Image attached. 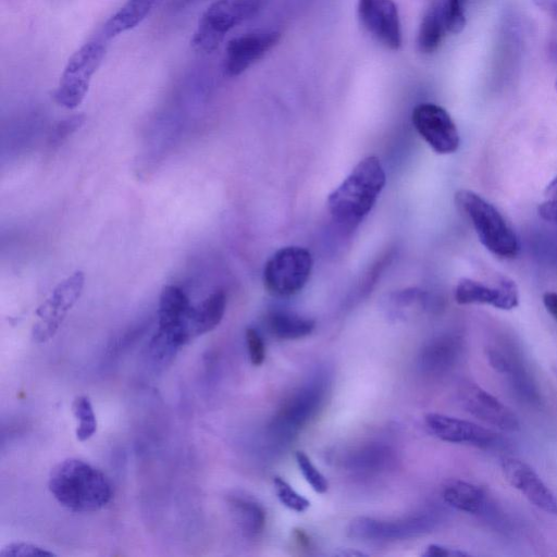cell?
<instances>
[{
  "label": "cell",
  "mask_w": 557,
  "mask_h": 557,
  "mask_svg": "<svg viewBox=\"0 0 557 557\" xmlns=\"http://www.w3.org/2000/svg\"><path fill=\"white\" fill-rule=\"evenodd\" d=\"M276 30L245 34L231 39L225 48L224 74L234 77L244 73L260 60L280 40Z\"/></svg>",
  "instance_id": "15"
},
{
  "label": "cell",
  "mask_w": 557,
  "mask_h": 557,
  "mask_svg": "<svg viewBox=\"0 0 557 557\" xmlns=\"http://www.w3.org/2000/svg\"><path fill=\"white\" fill-rule=\"evenodd\" d=\"M106 42L97 36L81 46L70 57L52 94L58 104L66 109H75L82 103L88 91L91 77L106 55Z\"/></svg>",
  "instance_id": "5"
},
{
  "label": "cell",
  "mask_w": 557,
  "mask_h": 557,
  "mask_svg": "<svg viewBox=\"0 0 557 557\" xmlns=\"http://www.w3.org/2000/svg\"><path fill=\"white\" fill-rule=\"evenodd\" d=\"M534 3L546 11L557 21V0H533Z\"/></svg>",
  "instance_id": "36"
},
{
  "label": "cell",
  "mask_w": 557,
  "mask_h": 557,
  "mask_svg": "<svg viewBox=\"0 0 557 557\" xmlns=\"http://www.w3.org/2000/svg\"><path fill=\"white\" fill-rule=\"evenodd\" d=\"M357 12L361 25L376 41L391 50L400 48L401 25L393 0H358Z\"/></svg>",
  "instance_id": "13"
},
{
  "label": "cell",
  "mask_w": 557,
  "mask_h": 557,
  "mask_svg": "<svg viewBox=\"0 0 557 557\" xmlns=\"http://www.w3.org/2000/svg\"><path fill=\"white\" fill-rule=\"evenodd\" d=\"M459 209L468 216L480 243L493 255L513 258L519 251V242L503 214L487 200L469 189L455 195Z\"/></svg>",
  "instance_id": "3"
},
{
  "label": "cell",
  "mask_w": 557,
  "mask_h": 557,
  "mask_svg": "<svg viewBox=\"0 0 557 557\" xmlns=\"http://www.w3.org/2000/svg\"><path fill=\"white\" fill-rule=\"evenodd\" d=\"M443 499L457 510L478 516L487 515V494L473 483L463 480L449 481L443 488Z\"/></svg>",
  "instance_id": "21"
},
{
  "label": "cell",
  "mask_w": 557,
  "mask_h": 557,
  "mask_svg": "<svg viewBox=\"0 0 557 557\" xmlns=\"http://www.w3.org/2000/svg\"><path fill=\"white\" fill-rule=\"evenodd\" d=\"M395 451L383 443H368L347 454L344 467L357 474H374L394 466Z\"/></svg>",
  "instance_id": "19"
},
{
  "label": "cell",
  "mask_w": 557,
  "mask_h": 557,
  "mask_svg": "<svg viewBox=\"0 0 557 557\" xmlns=\"http://www.w3.org/2000/svg\"><path fill=\"white\" fill-rule=\"evenodd\" d=\"M85 122V115L84 114H76L71 117H67L61 122L58 123L55 126L53 134H52V140L53 141H62L64 138H66L69 135L74 133L76 129H78Z\"/></svg>",
  "instance_id": "33"
},
{
  "label": "cell",
  "mask_w": 557,
  "mask_h": 557,
  "mask_svg": "<svg viewBox=\"0 0 557 557\" xmlns=\"http://www.w3.org/2000/svg\"><path fill=\"white\" fill-rule=\"evenodd\" d=\"M297 466L304 475L306 482L311 488L319 494H323L329 488V482L326 478L313 465L308 455L301 450L296 451L295 455Z\"/></svg>",
  "instance_id": "28"
},
{
  "label": "cell",
  "mask_w": 557,
  "mask_h": 557,
  "mask_svg": "<svg viewBox=\"0 0 557 557\" xmlns=\"http://www.w3.org/2000/svg\"><path fill=\"white\" fill-rule=\"evenodd\" d=\"M549 55L554 61H557V42L549 45Z\"/></svg>",
  "instance_id": "37"
},
{
  "label": "cell",
  "mask_w": 557,
  "mask_h": 557,
  "mask_svg": "<svg viewBox=\"0 0 557 557\" xmlns=\"http://www.w3.org/2000/svg\"><path fill=\"white\" fill-rule=\"evenodd\" d=\"M267 325L269 332L276 338L298 339L311 334L315 323L294 312L274 310L268 314Z\"/></svg>",
  "instance_id": "25"
},
{
  "label": "cell",
  "mask_w": 557,
  "mask_h": 557,
  "mask_svg": "<svg viewBox=\"0 0 557 557\" xmlns=\"http://www.w3.org/2000/svg\"><path fill=\"white\" fill-rule=\"evenodd\" d=\"M537 213L543 220L557 224V176L546 186Z\"/></svg>",
  "instance_id": "31"
},
{
  "label": "cell",
  "mask_w": 557,
  "mask_h": 557,
  "mask_svg": "<svg viewBox=\"0 0 557 557\" xmlns=\"http://www.w3.org/2000/svg\"><path fill=\"white\" fill-rule=\"evenodd\" d=\"M423 557H466L469 553L442 544H430L422 553Z\"/></svg>",
  "instance_id": "34"
},
{
  "label": "cell",
  "mask_w": 557,
  "mask_h": 557,
  "mask_svg": "<svg viewBox=\"0 0 557 557\" xmlns=\"http://www.w3.org/2000/svg\"><path fill=\"white\" fill-rule=\"evenodd\" d=\"M324 374L317 373L282 404L269 425L273 437L280 442L290 441L315 416L325 397L327 377Z\"/></svg>",
  "instance_id": "6"
},
{
  "label": "cell",
  "mask_w": 557,
  "mask_h": 557,
  "mask_svg": "<svg viewBox=\"0 0 557 557\" xmlns=\"http://www.w3.org/2000/svg\"><path fill=\"white\" fill-rule=\"evenodd\" d=\"M262 0H216L202 13L191 37L193 49L201 54L218 49L225 35L256 14Z\"/></svg>",
  "instance_id": "4"
},
{
  "label": "cell",
  "mask_w": 557,
  "mask_h": 557,
  "mask_svg": "<svg viewBox=\"0 0 557 557\" xmlns=\"http://www.w3.org/2000/svg\"><path fill=\"white\" fill-rule=\"evenodd\" d=\"M72 412L77 420L76 438L89 440L97 431V419L90 399L85 395L76 396L72 403Z\"/></svg>",
  "instance_id": "26"
},
{
  "label": "cell",
  "mask_w": 557,
  "mask_h": 557,
  "mask_svg": "<svg viewBox=\"0 0 557 557\" xmlns=\"http://www.w3.org/2000/svg\"><path fill=\"white\" fill-rule=\"evenodd\" d=\"M490 366L507 377L516 395L530 405H540L542 397L539 386L529 371L524 359L515 344L494 343L485 349Z\"/></svg>",
  "instance_id": "10"
},
{
  "label": "cell",
  "mask_w": 557,
  "mask_h": 557,
  "mask_svg": "<svg viewBox=\"0 0 557 557\" xmlns=\"http://www.w3.org/2000/svg\"><path fill=\"white\" fill-rule=\"evenodd\" d=\"M55 556L53 552L48 550L39 545L14 542L2 547L0 557H51Z\"/></svg>",
  "instance_id": "30"
},
{
  "label": "cell",
  "mask_w": 557,
  "mask_h": 557,
  "mask_svg": "<svg viewBox=\"0 0 557 557\" xmlns=\"http://www.w3.org/2000/svg\"><path fill=\"white\" fill-rule=\"evenodd\" d=\"M157 0H126L102 25L98 35L104 41L124 34L139 25L150 13Z\"/></svg>",
  "instance_id": "22"
},
{
  "label": "cell",
  "mask_w": 557,
  "mask_h": 557,
  "mask_svg": "<svg viewBox=\"0 0 557 557\" xmlns=\"http://www.w3.org/2000/svg\"><path fill=\"white\" fill-rule=\"evenodd\" d=\"M556 89H557V82H556Z\"/></svg>",
  "instance_id": "38"
},
{
  "label": "cell",
  "mask_w": 557,
  "mask_h": 557,
  "mask_svg": "<svg viewBox=\"0 0 557 557\" xmlns=\"http://www.w3.org/2000/svg\"><path fill=\"white\" fill-rule=\"evenodd\" d=\"M438 522V512L433 510L392 520L357 517L349 522L347 534L367 542L403 541L430 533Z\"/></svg>",
  "instance_id": "7"
},
{
  "label": "cell",
  "mask_w": 557,
  "mask_h": 557,
  "mask_svg": "<svg viewBox=\"0 0 557 557\" xmlns=\"http://www.w3.org/2000/svg\"><path fill=\"white\" fill-rule=\"evenodd\" d=\"M424 421L431 433L444 442L480 448H490L499 442L497 433L468 420L432 412Z\"/></svg>",
  "instance_id": "14"
},
{
  "label": "cell",
  "mask_w": 557,
  "mask_h": 557,
  "mask_svg": "<svg viewBox=\"0 0 557 557\" xmlns=\"http://www.w3.org/2000/svg\"><path fill=\"white\" fill-rule=\"evenodd\" d=\"M276 497L285 507L296 512H304L310 507V502L296 492L284 479H273Z\"/></svg>",
  "instance_id": "27"
},
{
  "label": "cell",
  "mask_w": 557,
  "mask_h": 557,
  "mask_svg": "<svg viewBox=\"0 0 557 557\" xmlns=\"http://www.w3.org/2000/svg\"><path fill=\"white\" fill-rule=\"evenodd\" d=\"M385 172L380 160H361L327 198L334 222L345 231L355 230L371 211L385 185Z\"/></svg>",
  "instance_id": "2"
},
{
  "label": "cell",
  "mask_w": 557,
  "mask_h": 557,
  "mask_svg": "<svg viewBox=\"0 0 557 557\" xmlns=\"http://www.w3.org/2000/svg\"><path fill=\"white\" fill-rule=\"evenodd\" d=\"M458 397L465 410L484 423L508 432L520 429L516 413L476 383L462 382L458 388Z\"/></svg>",
  "instance_id": "12"
},
{
  "label": "cell",
  "mask_w": 557,
  "mask_h": 557,
  "mask_svg": "<svg viewBox=\"0 0 557 557\" xmlns=\"http://www.w3.org/2000/svg\"><path fill=\"white\" fill-rule=\"evenodd\" d=\"M465 339L456 333H445L430 339L421 348L417 364L421 373L438 376L450 372L461 360Z\"/></svg>",
  "instance_id": "18"
},
{
  "label": "cell",
  "mask_w": 557,
  "mask_h": 557,
  "mask_svg": "<svg viewBox=\"0 0 557 557\" xmlns=\"http://www.w3.org/2000/svg\"><path fill=\"white\" fill-rule=\"evenodd\" d=\"M508 483L521 492L539 509L557 516V496L524 461L505 457L500 462Z\"/></svg>",
  "instance_id": "17"
},
{
  "label": "cell",
  "mask_w": 557,
  "mask_h": 557,
  "mask_svg": "<svg viewBox=\"0 0 557 557\" xmlns=\"http://www.w3.org/2000/svg\"><path fill=\"white\" fill-rule=\"evenodd\" d=\"M447 32L444 8L436 1H431L424 12L417 36V46L422 53L434 52Z\"/></svg>",
  "instance_id": "23"
},
{
  "label": "cell",
  "mask_w": 557,
  "mask_h": 557,
  "mask_svg": "<svg viewBox=\"0 0 557 557\" xmlns=\"http://www.w3.org/2000/svg\"><path fill=\"white\" fill-rule=\"evenodd\" d=\"M227 504L245 537L255 539L263 532L267 515L257 499L245 493L235 492L227 496Z\"/></svg>",
  "instance_id": "20"
},
{
  "label": "cell",
  "mask_w": 557,
  "mask_h": 557,
  "mask_svg": "<svg viewBox=\"0 0 557 557\" xmlns=\"http://www.w3.org/2000/svg\"><path fill=\"white\" fill-rule=\"evenodd\" d=\"M225 308L226 295L222 290L212 293L201 304L193 307L190 323L194 337L215 329L223 319Z\"/></svg>",
  "instance_id": "24"
},
{
  "label": "cell",
  "mask_w": 557,
  "mask_h": 557,
  "mask_svg": "<svg viewBox=\"0 0 557 557\" xmlns=\"http://www.w3.org/2000/svg\"><path fill=\"white\" fill-rule=\"evenodd\" d=\"M412 124L420 136L437 153L455 152L459 133L449 113L434 103H420L412 111Z\"/></svg>",
  "instance_id": "11"
},
{
  "label": "cell",
  "mask_w": 557,
  "mask_h": 557,
  "mask_svg": "<svg viewBox=\"0 0 557 557\" xmlns=\"http://www.w3.org/2000/svg\"><path fill=\"white\" fill-rule=\"evenodd\" d=\"M84 285V272L75 271L53 288L36 310L38 321L32 330L34 342L45 343L54 336L67 312L79 299Z\"/></svg>",
  "instance_id": "9"
},
{
  "label": "cell",
  "mask_w": 557,
  "mask_h": 557,
  "mask_svg": "<svg viewBox=\"0 0 557 557\" xmlns=\"http://www.w3.org/2000/svg\"><path fill=\"white\" fill-rule=\"evenodd\" d=\"M455 300L459 305H490L511 310L519 304V292L516 283L506 276H499L494 286L463 277L456 285Z\"/></svg>",
  "instance_id": "16"
},
{
  "label": "cell",
  "mask_w": 557,
  "mask_h": 557,
  "mask_svg": "<svg viewBox=\"0 0 557 557\" xmlns=\"http://www.w3.org/2000/svg\"><path fill=\"white\" fill-rule=\"evenodd\" d=\"M543 304L548 313L557 321V293H545L543 295Z\"/></svg>",
  "instance_id": "35"
},
{
  "label": "cell",
  "mask_w": 557,
  "mask_h": 557,
  "mask_svg": "<svg viewBox=\"0 0 557 557\" xmlns=\"http://www.w3.org/2000/svg\"><path fill=\"white\" fill-rule=\"evenodd\" d=\"M312 264L311 253L306 248L299 246L281 248L264 265V288L276 297L296 295L306 285Z\"/></svg>",
  "instance_id": "8"
},
{
  "label": "cell",
  "mask_w": 557,
  "mask_h": 557,
  "mask_svg": "<svg viewBox=\"0 0 557 557\" xmlns=\"http://www.w3.org/2000/svg\"><path fill=\"white\" fill-rule=\"evenodd\" d=\"M48 486L55 500L73 512H94L112 499V484L108 476L92 465L67 458L50 472Z\"/></svg>",
  "instance_id": "1"
},
{
  "label": "cell",
  "mask_w": 557,
  "mask_h": 557,
  "mask_svg": "<svg viewBox=\"0 0 557 557\" xmlns=\"http://www.w3.org/2000/svg\"><path fill=\"white\" fill-rule=\"evenodd\" d=\"M438 2L445 12L447 32L460 33L466 25L463 0H432Z\"/></svg>",
  "instance_id": "29"
},
{
  "label": "cell",
  "mask_w": 557,
  "mask_h": 557,
  "mask_svg": "<svg viewBox=\"0 0 557 557\" xmlns=\"http://www.w3.org/2000/svg\"><path fill=\"white\" fill-rule=\"evenodd\" d=\"M246 345L251 364L261 366L265 359V346L259 332L252 327L246 330Z\"/></svg>",
  "instance_id": "32"
}]
</instances>
